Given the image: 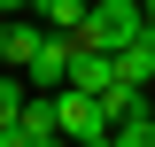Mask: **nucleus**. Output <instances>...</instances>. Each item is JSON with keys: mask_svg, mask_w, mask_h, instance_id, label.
Instances as JSON below:
<instances>
[{"mask_svg": "<svg viewBox=\"0 0 155 147\" xmlns=\"http://www.w3.org/2000/svg\"><path fill=\"white\" fill-rule=\"evenodd\" d=\"M54 116H62V139H78V147H101V139L116 132L109 101L85 93V85H54Z\"/></svg>", "mask_w": 155, "mask_h": 147, "instance_id": "obj_1", "label": "nucleus"}, {"mask_svg": "<svg viewBox=\"0 0 155 147\" xmlns=\"http://www.w3.org/2000/svg\"><path fill=\"white\" fill-rule=\"evenodd\" d=\"M0 16H8V8H0Z\"/></svg>", "mask_w": 155, "mask_h": 147, "instance_id": "obj_13", "label": "nucleus"}, {"mask_svg": "<svg viewBox=\"0 0 155 147\" xmlns=\"http://www.w3.org/2000/svg\"><path fill=\"white\" fill-rule=\"evenodd\" d=\"M62 139V116H54V93H31L8 124H0V147H54Z\"/></svg>", "mask_w": 155, "mask_h": 147, "instance_id": "obj_3", "label": "nucleus"}, {"mask_svg": "<svg viewBox=\"0 0 155 147\" xmlns=\"http://www.w3.org/2000/svg\"><path fill=\"white\" fill-rule=\"evenodd\" d=\"M147 31V0H93V16H85V31L78 39H93V47H132V39Z\"/></svg>", "mask_w": 155, "mask_h": 147, "instance_id": "obj_2", "label": "nucleus"}, {"mask_svg": "<svg viewBox=\"0 0 155 147\" xmlns=\"http://www.w3.org/2000/svg\"><path fill=\"white\" fill-rule=\"evenodd\" d=\"M147 101H155V77H147Z\"/></svg>", "mask_w": 155, "mask_h": 147, "instance_id": "obj_12", "label": "nucleus"}, {"mask_svg": "<svg viewBox=\"0 0 155 147\" xmlns=\"http://www.w3.org/2000/svg\"><path fill=\"white\" fill-rule=\"evenodd\" d=\"M39 39H47V23H39V8H23V16H0V70H31Z\"/></svg>", "mask_w": 155, "mask_h": 147, "instance_id": "obj_4", "label": "nucleus"}, {"mask_svg": "<svg viewBox=\"0 0 155 147\" xmlns=\"http://www.w3.org/2000/svg\"><path fill=\"white\" fill-rule=\"evenodd\" d=\"M116 147H155V109H140V116H124V124L109 132Z\"/></svg>", "mask_w": 155, "mask_h": 147, "instance_id": "obj_9", "label": "nucleus"}, {"mask_svg": "<svg viewBox=\"0 0 155 147\" xmlns=\"http://www.w3.org/2000/svg\"><path fill=\"white\" fill-rule=\"evenodd\" d=\"M116 77H132V85L155 77V31H140L132 47H116Z\"/></svg>", "mask_w": 155, "mask_h": 147, "instance_id": "obj_6", "label": "nucleus"}, {"mask_svg": "<svg viewBox=\"0 0 155 147\" xmlns=\"http://www.w3.org/2000/svg\"><path fill=\"white\" fill-rule=\"evenodd\" d=\"M31 93H39V85H31V77H23V70H0V124H8V116L23 109Z\"/></svg>", "mask_w": 155, "mask_h": 147, "instance_id": "obj_8", "label": "nucleus"}, {"mask_svg": "<svg viewBox=\"0 0 155 147\" xmlns=\"http://www.w3.org/2000/svg\"><path fill=\"white\" fill-rule=\"evenodd\" d=\"M85 16H93V0H39L47 31H85Z\"/></svg>", "mask_w": 155, "mask_h": 147, "instance_id": "obj_7", "label": "nucleus"}, {"mask_svg": "<svg viewBox=\"0 0 155 147\" xmlns=\"http://www.w3.org/2000/svg\"><path fill=\"white\" fill-rule=\"evenodd\" d=\"M70 54H78V31H47V39H39V54H31V70H23V77H31L39 93H54V85H70Z\"/></svg>", "mask_w": 155, "mask_h": 147, "instance_id": "obj_5", "label": "nucleus"}, {"mask_svg": "<svg viewBox=\"0 0 155 147\" xmlns=\"http://www.w3.org/2000/svg\"><path fill=\"white\" fill-rule=\"evenodd\" d=\"M0 8H8V16H23V8H39V0H0Z\"/></svg>", "mask_w": 155, "mask_h": 147, "instance_id": "obj_10", "label": "nucleus"}, {"mask_svg": "<svg viewBox=\"0 0 155 147\" xmlns=\"http://www.w3.org/2000/svg\"><path fill=\"white\" fill-rule=\"evenodd\" d=\"M147 31H155V0H147Z\"/></svg>", "mask_w": 155, "mask_h": 147, "instance_id": "obj_11", "label": "nucleus"}]
</instances>
